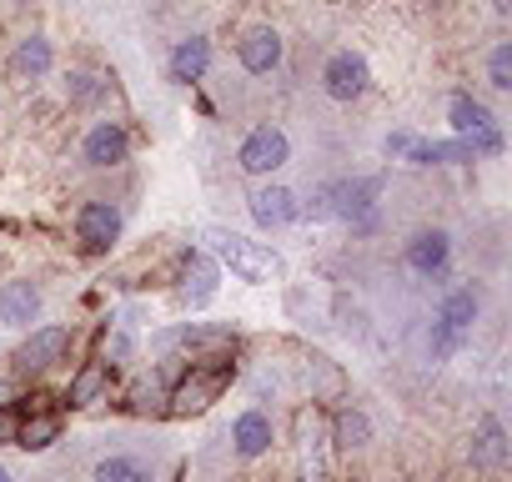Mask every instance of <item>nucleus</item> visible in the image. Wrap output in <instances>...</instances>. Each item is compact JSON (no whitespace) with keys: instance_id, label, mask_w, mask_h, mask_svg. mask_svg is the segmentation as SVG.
<instances>
[{"instance_id":"nucleus-1","label":"nucleus","mask_w":512,"mask_h":482,"mask_svg":"<svg viewBox=\"0 0 512 482\" xmlns=\"http://www.w3.org/2000/svg\"><path fill=\"white\" fill-rule=\"evenodd\" d=\"M206 247H211L216 267H221V272H231L236 282L267 287V282H282V277H287L282 252H272L267 241H251V236H241V231L211 226V231H206Z\"/></svg>"},{"instance_id":"nucleus-2","label":"nucleus","mask_w":512,"mask_h":482,"mask_svg":"<svg viewBox=\"0 0 512 482\" xmlns=\"http://www.w3.org/2000/svg\"><path fill=\"white\" fill-rule=\"evenodd\" d=\"M236 382V362L231 352H216V357H191L186 362V377L171 387L166 397V412L171 417H191V412H206L211 402H221V392Z\"/></svg>"},{"instance_id":"nucleus-3","label":"nucleus","mask_w":512,"mask_h":482,"mask_svg":"<svg viewBox=\"0 0 512 482\" xmlns=\"http://www.w3.org/2000/svg\"><path fill=\"white\" fill-rule=\"evenodd\" d=\"M292 161V136L282 131V126H251L246 136H241V146H236V166L246 171V176H272V171H282Z\"/></svg>"},{"instance_id":"nucleus-4","label":"nucleus","mask_w":512,"mask_h":482,"mask_svg":"<svg viewBox=\"0 0 512 482\" xmlns=\"http://www.w3.org/2000/svg\"><path fill=\"white\" fill-rule=\"evenodd\" d=\"M322 91H327V101H337V106L362 101V96L372 91V66H367V56H362V51H332L327 66H322Z\"/></svg>"},{"instance_id":"nucleus-5","label":"nucleus","mask_w":512,"mask_h":482,"mask_svg":"<svg viewBox=\"0 0 512 482\" xmlns=\"http://www.w3.org/2000/svg\"><path fill=\"white\" fill-rule=\"evenodd\" d=\"M377 196H382V176L332 181V216H342L352 226H372L377 221Z\"/></svg>"},{"instance_id":"nucleus-6","label":"nucleus","mask_w":512,"mask_h":482,"mask_svg":"<svg viewBox=\"0 0 512 482\" xmlns=\"http://www.w3.org/2000/svg\"><path fill=\"white\" fill-rule=\"evenodd\" d=\"M246 211H251V221L262 226V231H282V226H292V221L302 216V201H297V191H292V186L267 181V186H251Z\"/></svg>"},{"instance_id":"nucleus-7","label":"nucleus","mask_w":512,"mask_h":482,"mask_svg":"<svg viewBox=\"0 0 512 482\" xmlns=\"http://www.w3.org/2000/svg\"><path fill=\"white\" fill-rule=\"evenodd\" d=\"M76 236L86 252H111L121 236V206L116 201H86L76 211Z\"/></svg>"},{"instance_id":"nucleus-8","label":"nucleus","mask_w":512,"mask_h":482,"mask_svg":"<svg viewBox=\"0 0 512 482\" xmlns=\"http://www.w3.org/2000/svg\"><path fill=\"white\" fill-rule=\"evenodd\" d=\"M282 56H287V46H282V31H272V26H251L236 41V61L246 76H272L282 66Z\"/></svg>"},{"instance_id":"nucleus-9","label":"nucleus","mask_w":512,"mask_h":482,"mask_svg":"<svg viewBox=\"0 0 512 482\" xmlns=\"http://www.w3.org/2000/svg\"><path fill=\"white\" fill-rule=\"evenodd\" d=\"M126 156H131V136H126L121 121H96V126L86 131V141H81V161L96 166V171H111V166H121Z\"/></svg>"},{"instance_id":"nucleus-10","label":"nucleus","mask_w":512,"mask_h":482,"mask_svg":"<svg viewBox=\"0 0 512 482\" xmlns=\"http://www.w3.org/2000/svg\"><path fill=\"white\" fill-rule=\"evenodd\" d=\"M71 352V327H36L21 347H16V367L21 372H46Z\"/></svg>"},{"instance_id":"nucleus-11","label":"nucleus","mask_w":512,"mask_h":482,"mask_svg":"<svg viewBox=\"0 0 512 482\" xmlns=\"http://www.w3.org/2000/svg\"><path fill=\"white\" fill-rule=\"evenodd\" d=\"M272 442H277V422H272L262 407H246V412L231 422V447H236V457H246V462L267 457Z\"/></svg>"},{"instance_id":"nucleus-12","label":"nucleus","mask_w":512,"mask_h":482,"mask_svg":"<svg viewBox=\"0 0 512 482\" xmlns=\"http://www.w3.org/2000/svg\"><path fill=\"white\" fill-rule=\"evenodd\" d=\"M51 66H56V46H51V36H26V41H16V51H11V61H6V71H11L16 86H36V81H46Z\"/></svg>"},{"instance_id":"nucleus-13","label":"nucleus","mask_w":512,"mask_h":482,"mask_svg":"<svg viewBox=\"0 0 512 482\" xmlns=\"http://www.w3.org/2000/svg\"><path fill=\"white\" fill-rule=\"evenodd\" d=\"M447 262H452V236H447L442 226H427V231H417V236L407 241V272H417V277H442Z\"/></svg>"},{"instance_id":"nucleus-14","label":"nucleus","mask_w":512,"mask_h":482,"mask_svg":"<svg viewBox=\"0 0 512 482\" xmlns=\"http://www.w3.org/2000/svg\"><path fill=\"white\" fill-rule=\"evenodd\" d=\"M166 71H171L176 86H196V81H206V71H211V41H206V36H186V41H176Z\"/></svg>"},{"instance_id":"nucleus-15","label":"nucleus","mask_w":512,"mask_h":482,"mask_svg":"<svg viewBox=\"0 0 512 482\" xmlns=\"http://www.w3.org/2000/svg\"><path fill=\"white\" fill-rule=\"evenodd\" d=\"M297 442H302V467H307V482H322L327 472V417L322 412H302L297 417Z\"/></svg>"},{"instance_id":"nucleus-16","label":"nucleus","mask_w":512,"mask_h":482,"mask_svg":"<svg viewBox=\"0 0 512 482\" xmlns=\"http://www.w3.org/2000/svg\"><path fill=\"white\" fill-rule=\"evenodd\" d=\"M467 457H472V467H482V472H497V467L507 462V427H502V417H482V422H477Z\"/></svg>"},{"instance_id":"nucleus-17","label":"nucleus","mask_w":512,"mask_h":482,"mask_svg":"<svg viewBox=\"0 0 512 482\" xmlns=\"http://www.w3.org/2000/svg\"><path fill=\"white\" fill-rule=\"evenodd\" d=\"M41 317V287L36 282H6L0 287V322L6 327H31Z\"/></svg>"},{"instance_id":"nucleus-18","label":"nucleus","mask_w":512,"mask_h":482,"mask_svg":"<svg viewBox=\"0 0 512 482\" xmlns=\"http://www.w3.org/2000/svg\"><path fill=\"white\" fill-rule=\"evenodd\" d=\"M407 166H467L472 161V146L462 136H447V141H412V151L402 156Z\"/></svg>"},{"instance_id":"nucleus-19","label":"nucleus","mask_w":512,"mask_h":482,"mask_svg":"<svg viewBox=\"0 0 512 482\" xmlns=\"http://www.w3.org/2000/svg\"><path fill=\"white\" fill-rule=\"evenodd\" d=\"M216 282H221V267H216L211 257L191 252L186 267H181V297H186L191 307H206V302L216 297Z\"/></svg>"},{"instance_id":"nucleus-20","label":"nucleus","mask_w":512,"mask_h":482,"mask_svg":"<svg viewBox=\"0 0 512 482\" xmlns=\"http://www.w3.org/2000/svg\"><path fill=\"white\" fill-rule=\"evenodd\" d=\"M447 126H452V136H477V131H487V126H497V116L477 101V96H467V91H457L452 101H447Z\"/></svg>"},{"instance_id":"nucleus-21","label":"nucleus","mask_w":512,"mask_h":482,"mask_svg":"<svg viewBox=\"0 0 512 482\" xmlns=\"http://www.w3.org/2000/svg\"><path fill=\"white\" fill-rule=\"evenodd\" d=\"M56 437H61V417H56V412H31L26 422H16V437H11V442H16L21 452H46Z\"/></svg>"},{"instance_id":"nucleus-22","label":"nucleus","mask_w":512,"mask_h":482,"mask_svg":"<svg viewBox=\"0 0 512 482\" xmlns=\"http://www.w3.org/2000/svg\"><path fill=\"white\" fill-rule=\"evenodd\" d=\"M106 382H111V362H106V357H96V362H86V367L71 377L66 402H71V407H91V402L106 392Z\"/></svg>"},{"instance_id":"nucleus-23","label":"nucleus","mask_w":512,"mask_h":482,"mask_svg":"<svg viewBox=\"0 0 512 482\" xmlns=\"http://www.w3.org/2000/svg\"><path fill=\"white\" fill-rule=\"evenodd\" d=\"M477 312H482V297L472 292V287H452L447 297H442V322L447 327H457V332H472V322H477Z\"/></svg>"},{"instance_id":"nucleus-24","label":"nucleus","mask_w":512,"mask_h":482,"mask_svg":"<svg viewBox=\"0 0 512 482\" xmlns=\"http://www.w3.org/2000/svg\"><path fill=\"white\" fill-rule=\"evenodd\" d=\"M106 96H111V81H106V76H96V71H71V76H66V101H71V106L91 111V106H101Z\"/></svg>"},{"instance_id":"nucleus-25","label":"nucleus","mask_w":512,"mask_h":482,"mask_svg":"<svg viewBox=\"0 0 512 482\" xmlns=\"http://www.w3.org/2000/svg\"><path fill=\"white\" fill-rule=\"evenodd\" d=\"M96 482H156V477H151V467L141 457L116 452V457H101L96 462Z\"/></svg>"},{"instance_id":"nucleus-26","label":"nucleus","mask_w":512,"mask_h":482,"mask_svg":"<svg viewBox=\"0 0 512 482\" xmlns=\"http://www.w3.org/2000/svg\"><path fill=\"white\" fill-rule=\"evenodd\" d=\"M332 442H337V447H367V442H372V422H367V412H362V407L337 412V422H332Z\"/></svg>"},{"instance_id":"nucleus-27","label":"nucleus","mask_w":512,"mask_h":482,"mask_svg":"<svg viewBox=\"0 0 512 482\" xmlns=\"http://www.w3.org/2000/svg\"><path fill=\"white\" fill-rule=\"evenodd\" d=\"M487 86L492 91H512V41H497L487 56Z\"/></svg>"},{"instance_id":"nucleus-28","label":"nucleus","mask_w":512,"mask_h":482,"mask_svg":"<svg viewBox=\"0 0 512 482\" xmlns=\"http://www.w3.org/2000/svg\"><path fill=\"white\" fill-rule=\"evenodd\" d=\"M462 342H467V332L447 327L442 317H437V322H432V332H427V347H432V357H437V362H442V357H452V352H457Z\"/></svg>"},{"instance_id":"nucleus-29","label":"nucleus","mask_w":512,"mask_h":482,"mask_svg":"<svg viewBox=\"0 0 512 482\" xmlns=\"http://www.w3.org/2000/svg\"><path fill=\"white\" fill-rule=\"evenodd\" d=\"M412 141H417V136H412V131H392V136H387V141H382V151H387V156H392V161H402V156H407V151H412Z\"/></svg>"},{"instance_id":"nucleus-30","label":"nucleus","mask_w":512,"mask_h":482,"mask_svg":"<svg viewBox=\"0 0 512 482\" xmlns=\"http://www.w3.org/2000/svg\"><path fill=\"white\" fill-rule=\"evenodd\" d=\"M106 357H111V362H126V357H131V337H126V332H111V337H106Z\"/></svg>"},{"instance_id":"nucleus-31","label":"nucleus","mask_w":512,"mask_h":482,"mask_svg":"<svg viewBox=\"0 0 512 482\" xmlns=\"http://www.w3.org/2000/svg\"><path fill=\"white\" fill-rule=\"evenodd\" d=\"M11 437H16V417L0 407V442H11Z\"/></svg>"},{"instance_id":"nucleus-32","label":"nucleus","mask_w":512,"mask_h":482,"mask_svg":"<svg viewBox=\"0 0 512 482\" xmlns=\"http://www.w3.org/2000/svg\"><path fill=\"white\" fill-rule=\"evenodd\" d=\"M492 6H497V16H507V11H512V0H492Z\"/></svg>"},{"instance_id":"nucleus-33","label":"nucleus","mask_w":512,"mask_h":482,"mask_svg":"<svg viewBox=\"0 0 512 482\" xmlns=\"http://www.w3.org/2000/svg\"><path fill=\"white\" fill-rule=\"evenodd\" d=\"M6 397H11V387H6V382H0V407H6Z\"/></svg>"},{"instance_id":"nucleus-34","label":"nucleus","mask_w":512,"mask_h":482,"mask_svg":"<svg viewBox=\"0 0 512 482\" xmlns=\"http://www.w3.org/2000/svg\"><path fill=\"white\" fill-rule=\"evenodd\" d=\"M0 482H16V477H11V472H6V467H0Z\"/></svg>"},{"instance_id":"nucleus-35","label":"nucleus","mask_w":512,"mask_h":482,"mask_svg":"<svg viewBox=\"0 0 512 482\" xmlns=\"http://www.w3.org/2000/svg\"><path fill=\"white\" fill-rule=\"evenodd\" d=\"M322 6H347V0H322Z\"/></svg>"}]
</instances>
